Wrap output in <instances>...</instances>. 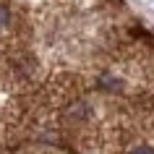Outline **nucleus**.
Wrapping results in <instances>:
<instances>
[{"label": "nucleus", "instance_id": "1", "mask_svg": "<svg viewBox=\"0 0 154 154\" xmlns=\"http://www.w3.org/2000/svg\"><path fill=\"white\" fill-rule=\"evenodd\" d=\"M102 84H105L107 91H120V86H123L120 79H112V76H105V79H102Z\"/></svg>", "mask_w": 154, "mask_h": 154}, {"label": "nucleus", "instance_id": "2", "mask_svg": "<svg viewBox=\"0 0 154 154\" xmlns=\"http://www.w3.org/2000/svg\"><path fill=\"white\" fill-rule=\"evenodd\" d=\"M8 24H11V11H8V5L0 3V29H5Z\"/></svg>", "mask_w": 154, "mask_h": 154}, {"label": "nucleus", "instance_id": "3", "mask_svg": "<svg viewBox=\"0 0 154 154\" xmlns=\"http://www.w3.org/2000/svg\"><path fill=\"white\" fill-rule=\"evenodd\" d=\"M131 154H154L152 146H138V149H131Z\"/></svg>", "mask_w": 154, "mask_h": 154}]
</instances>
